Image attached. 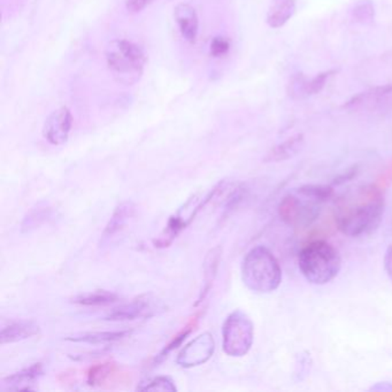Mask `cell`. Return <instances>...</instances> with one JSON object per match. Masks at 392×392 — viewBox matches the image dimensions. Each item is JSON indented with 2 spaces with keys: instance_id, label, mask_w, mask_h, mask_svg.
<instances>
[{
  "instance_id": "7a4b0ae2",
  "label": "cell",
  "mask_w": 392,
  "mask_h": 392,
  "mask_svg": "<svg viewBox=\"0 0 392 392\" xmlns=\"http://www.w3.org/2000/svg\"><path fill=\"white\" fill-rule=\"evenodd\" d=\"M298 266L310 283L323 286L338 275L342 268V258L333 245L323 239H314L299 251Z\"/></svg>"
},
{
  "instance_id": "9c48e42d",
  "label": "cell",
  "mask_w": 392,
  "mask_h": 392,
  "mask_svg": "<svg viewBox=\"0 0 392 392\" xmlns=\"http://www.w3.org/2000/svg\"><path fill=\"white\" fill-rule=\"evenodd\" d=\"M136 206L133 201H127L120 203L115 208L112 216L107 222L106 227L101 233V248L112 244L119 235H121L124 230L127 229L131 218L135 216Z\"/></svg>"
},
{
  "instance_id": "6da1fadb",
  "label": "cell",
  "mask_w": 392,
  "mask_h": 392,
  "mask_svg": "<svg viewBox=\"0 0 392 392\" xmlns=\"http://www.w3.org/2000/svg\"><path fill=\"white\" fill-rule=\"evenodd\" d=\"M383 194L371 184L341 199L335 211L339 231L348 237H360L376 229L383 216Z\"/></svg>"
},
{
  "instance_id": "5b68a950",
  "label": "cell",
  "mask_w": 392,
  "mask_h": 392,
  "mask_svg": "<svg viewBox=\"0 0 392 392\" xmlns=\"http://www.w3.org/2000/svg\"><path fill=\"white\" fill-rule=\"evenodd\" d=\"M253 322L241 310L230 313L222 326V348L230 357H244L252 348Z\"/></svg>"
},
{
  "instance_id": "603a6c76",
  "label": "cell",
  "mask_w": 392,
  "mask_h": 392,
  "mask_svg": "<svg viewBox=\"0 0 392 392\" xmlns=\"http://www.w3.org/2000/svg\"><path fill=\"white\" fill-rule=\"evenodd\" d=\"M116 365L114 363H104L92 366L88 371L89 386H101L114 373Z\"/></svg>"
},
{
  "instance_id": "cb8c5ba5",
  "label": "cell",
  "mask_w": 392,
  "mask_h": 392,
  "mask_svg": "<svg viewBox=\"0 0 392 392\" xmlns=\"http://www.w3.org/2000/svg\"><path fill=\"white\" fill-rule=\"evenodd\" d=\"M352 19L357 24H372L375 18L374 4L371 0H360L351 11Z\"/></svg>"
},
{
  "instance_id": "83f0119b",
  "label": "cell",
  "mask_w": 392,
  "mask_h": 392,
  "mask_svg": "<svg viewBox=\"0 0 392 392\" xmlns=\"http://www.w3.org/2000/svg\"><path fill=\"white\" fill-rule=\"evenodd\" d=\"M154 0H127L126 9L129 13H139L146 7L150 6Z\"/></svg>"
},
{
  "instance_id": "8992f818",
  "label": "cell",
  "mask_w": 392,
  "mask_h": 392,
  "mask_svg": "<svg viewBox=\"0 0 392 392\" xmlns=\"http://www.w3.org/2000/svg\"><path fill=\"white\" fill-rule=\"evenodd\" d=\"M321 201L298 191L288 195L278 205V216L284 223L292 228L310 227L320 214Z\"/></svg>"
},
{
  "instance_id": "277c9868",
  "label": "cell",
  "mask_w": 392,
  "mask_h": 392,
  "mask_svg": "<svg viewBox=\"0 0 392 392\" xmlns=\"http://www.w3.org/2000/svg\"><path fill=\"white\" fill-rule=\"evenodd\" d=\"M106 62L115 80L126 86H133L142 77L146 56L133 41L115 39L107 46Z\"/></svg>"
},
{
  "instance_id": "ba28073f",
  "label": "cell",
  "mask_w": 392,
  "mask_h": 392,
  "mask_svg": "<svg viewBox=\"0 0 392 392\" xmlns=\"http://www.w3.org/2000/svg\"><path fill=\"white\" fill-rule=\"evenodd\" d=\"M73 127V115L66 106L56 109L49 115L43 127L44 139L52 145L65 144Z\"/></svg>"
},
{
  "instance_id": "8fae6325",
  "label": "cell",
  "mask_w": 392,
  "mask_h": 392,
  "mask_svg": "<svg viewBox=\"0 0 392 392\" xmlns=\"http://www.w3.org/2000/svg\"><path fill=\"white\" fill-rule=\"evenodd\" d=\"M156 313V307L148 297H139L127 304L115 307L105 316L106 321H134L137 318H150Z\"/></svg>"
},
{
  "instance_id": "52a82bcc",
  "label": "cell",
  "mask_w": 392,
  "mask_h": 392,
  "mask_svg": "<svg viewBox=\"0 0 392 392\" xmlns=\"http://www.w3.org/2000/svg\"><path fill=\"white\" fill-rule=\"evenodd\" d=\"M216 351V341L212 333H203L192 339L177 356L176 363L183 368H192L203 365Z\"/></svg>"
},
{
  "instance_id": "4fadbf2b",
  "label": "cell",
  "mask_w": 392,
  "mask_h": 392,
  "mask_svg": "<svg viewBox=\"0 0 392 392\" xmlns=\"http://www.w3.org/2000/svg\"><path fill=\"white\" fill-rule=\"evenodd\" d=\"M41 331L39 323L33 320H20L11 322L0 331V343L1 344H12L24 339L39 335Z\"/></svg>"
},
{
  "instance_id": "2e32d148",
  "label": "cell",
  "mask_w": 392,
  "mask_h": 392,
  "mask_svg": "<svg viewBox=\"0 0 392 392\" xmlns=\"http://www.w3.org/2000/svg\"><path fill=\"white\" fill-rule=\"evenodd\" d=\"M296 9V0H271L266 21L269 27L278 29L291 20L292 16L295 15Z\"/></svg>"
},
{
  "instance_id": "44dd1931",
  "label": "cell",
  "mask_w": 392,
  "mask_h": 392,
  "mask_svg": "<svg viewBox=\"0 0 392 392\" xmlns=\"http://www.w3.org/2000/svg\"><path fill=\"white\" fill-rule=\"evenodd\" d=\"M119 301L118 296L113 292L106 290H98V291L89 292L86 295H81L73 299L75 304L82 306H106Z\"/></svg>"
},
{
  "instance_id": "d6986e66",
  "label": "cell",
  "mask_w": 392,
  "mask_h": 392,
  "mask_svg": "<svg viewBox=\"0 0 392 392\" xmlns=\"http://www.w3.org/2000/svg\"><path fill=\"white\" fill-rule=\"evenodd\" d=\"M392 95V83H388L386 86H376L368 91L361 92L346 103L344 107L354 109V107L366 106L371 104L378 103L383 98Z\"/></svg>"
},
{
  "instance_id": "484cf974",
  "label": "cell",
  "mask_w": 392,
  "mask_h": 392,
  "mask_svg": "<svg viewBox=\"0 0 392 392\" xmlns=\"http://www.w3.org/2000/svg\"><path fill=\"white\" fill-rule=\"evenodd\" d=\"M230 51V41L226 37H216L211 41L210 52L214 58H221Z\"/></svg>"
},
{
  "instance_id": "3957f363",
  "label": "cell",
  "mask_w": 392,
  "mask_h": 392,
  "mask_svg": "<svg viewBox=\"0 0 392 392\" xmlns=\"http://www.w3.org/2000/svg\"><path fill=\"white\" fill-rule=\"evenodd\" d=\"M242 280L251 291L271 293L282 282V268L273 252L263 245L251 248L243 259Z\"/></svg>"
},
{
  "instance_id": "7c38bea8",
  "label": "cell",
  "mask_w": 392,
  "mask_h": 392,
  "mask_svg": "<svg viewBox=\"0 0 392 392\" xmlns=\"http://www.w3.org/2000/svg\"><path fill=\"white\" fill-rule=\"evenodd\" d=\"M174 18L183 39L191 44L196 43L199 30V19L196 9L189 4H179L174 9Z\"/></svg>"
},
{
  "instance_id": "7402d4cb",
  "label": "cell",
  "mask_w": 392,
  "mask_h": 392,
  "mask_svg": "<svg viewBox=\"0 0 392 392\" xmlns=\"http://www.w3.org/2000/svg\"><path fill=\"white\" fill-rule=\"evenodd\" d=\"M196 321H197V320L195 318L194 321L190 322L189 325H186V328H184L182 331H180V333L173 337L171 342L166 345L165 348L161 350V352H160L159 354H156V357L154 358V363H152V366H154V367H156V366L163 363L164 360L167 359L169 354L174 351L175 348H179V346L184 342V339L189 336L191 331H194Z\"/></svg>"
},
{
  "instance_id": "5bb4252c",
  "label": "cell",
  "mask_w": 392,
  "mask_h": 392,
  "mask_svg": "<svg viewBox=\"0 0 392 392\" xmlns=\"http://www.w3.org/2000/svg\"><path fill=\"white\" fill-rule=\"evenodd\" d=\"M44 374V367L41 363H34L20 372L9 375L1 381L4 389L6 390H31L30 384L39 380Z\"/></svg>"
},
{
  "instance_id": "ffe728a7",
  "label": "cell",
  "mask_w": 392,
  "mask_h": 392,
  "mask_svg": "<svg viewBox=\"0 0 392 392\" xmlns=\"http://www.w3.org/2000/svg\"><path fill=\"white\" fill-rule=\"evenodd\" d=\"M54 212L51 207H37L33 208L24 216V221L21 223V231L24 233H31L33 230L41 227L43 224L50 221L54 218Z\"/></svg>"
},
{
  "instance_id": "ac0fdd59",
  "label": "cell",
  "mask_w": 392,
  "mask_h": 392,
  "mask_svg": "<svg viewBox=\"0 0 392 392\" xmlns=\"http://www.w3.org/2000/svg\"><path fill=\"white\" fill-rule=\"evenodd\" d=\"M129 331H94V333H82L77 336L67 337L66 341L74 343H86V344H109L118 342L124 337L129 336Z\"/></svg>"
},
{
  "instance_id": "f1b7e54d",
  "label": "cell",
  "mask_w": 392,
  "mask_h": 392,
  "mask_svg": "<svg viewBox=\"0 0 392 392\" xmlns=\"http://www.w3.org/2000/svg\"><path fill=\"white\" fill-rule=\"evenodd\" d=\"M384 268L392 282V243L388 246L384 254Z\"/></svg>"
},
{
  "instance_id": "f546056e",
  "label": "cell",
  "mask_w": 392,
  "mask_h": 392,
  "mask_svg": "<svg viewBox=\"0 0 392 392\" xmlns=\"http://www.w3.org/2000/svg\"><path fill=\"white\" fill-rule=\"evenodd\" d=\"M358 173V166H353L351 169H348V171L343 173V174L339 175L335 180L336 184H341V183L346 182V181L351 180L352 177L356 176Z\"/></svg>"
},
{
  "instance_id": "9a60e30c",
  "label": "cell",
  "mask_w": 392,
  "mask_h": 392,
  "mask_svg": "<svg viewBox=\"0 0 392 392\" xmlns=\"http://www.w3.org/2000/svg\"><path fill=\"white\" fill-rule=\"evenodd\" d=\"M222 257V248L218 245L216 248H213L212 250L208 251L206 254V257L203 259V286L201 289V295L198 298L197 305L203 303V299L207 297L208 292L212 289L214 281H216V275H218V266L221 263Z\"/></svg>"
},
{
  "instance_id": "4316f807",
  "label": "cell",
  "mask_w": 392,
  "mask_h": 392,
  "mask_svg": "<svg viewBox=\"0 0 392 392\" xmlns=\"http://www.w3.org/2000/svg\"><path fill=\"white\" fill-rule=\"evenodd\" d=\"M392 183V160L388 165L386 166V169L382 171L378 179L375 181L374 186L378 188L381 191H386L389 188L390 184Z\"/></svg>"
},
{
  "instance_id": "30bf717a",
  "label": "cell",
  "mask_w": 392,
  "mask_h": 392,
  "mask_svg": "<svg viewBox=\"0 0 392 392\" xmlns=\"http://www.w3.org/2000/svg\"><path fill=\"white\" fill-rule=\"evenodd\" d=\"M335 74L336 71H322L312 79H308L303 74L295 75L289 82V96L292 99L301 101L320 94L327 84L328 80Z\"/></svg>"
},
{
  "instance_id": "d4e9b609",
  "label": "cell",
  "mask_w": 392,
  "mask_h": 392,
  "mask_svg": "<svg viewBox=\"0 0 392 392\" xmlns=\"http://www.w3.org/2000/svg\"><path fill=\"white\" fill-rule=\"evenodd\" d=\"M141 391H176L174 381L169 376H158L137 386Z\"/></svg>"
},
{
  "instance_id": "e0dca14e",
  "label": "cell",
  "mask_w": 392,
  "mask_h": 392,
  "mask_svg": "<svg viewBox=\"0 0 392 392\" xmlns=\"http://www.w3.org/2000/svg\"><path fill=\"white\" fill-rule=\"evenodd\" d=\"M305 139L301 134L292 136L290 139H286L284 142L280 143L269 151L266 156L265 161L267 163H280L284 160L290 159L292 156L301 152L304 146Z\"/></svg>"
}]
</instances>
